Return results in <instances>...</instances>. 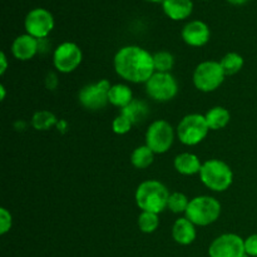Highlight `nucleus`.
Returning a JSON list of instances; mask_svg holds the SVG:
<instances>
[{"label":"nucleus","mask_w":257,"mask_h":257,"mask_svg":"<svg viewBox=\"0 0 257 257\" xmlns=\"http://www.w3.org/2000/svg\"><path fill=\"white\" fill-rule=\"evenodd\" d=\"M113 67L118 77L135 84H146L156 73L153 54L138 45L120 48L114 55Z\"/></svg>","instance_id":"nucleus-1"},{"label":"nucleus","mask_w":257,"mask_h":257,"mask_svg":"<svg viewBox=\"0 0 257 257\" xmlns=\"http://www.w3.org/2000/svg\"><path fill=\"white\" fill-rule=\"evenodd\" d=\"M170 195V191L162 182L147 180L138 186L135 198L140 210L160 215L167 208Z\"/></svg>","instance_id":"nucleus-2"},{"label":"nucleus","mask_w":257,"mask_h":257,"mask_svg":"<svg viewBox=\"0 0 257 257\" xmlns=\"http://www.w3.org/2000/svg\"><path fill=\"white\" fill-rule=\"evenodd\" d=\"M198 175L201 182L213 192H223L228 190L233 182L232 170L221 160H208L203 162Z\"/></svg>","instance_id":"nucleus-3"},{"label":"nucleus","mask_w":257,"mask_h":257,"mask_svg":"<svg viewBox=\"0 0 257 257\" xmlns=\"http://www.w3.org/2000/svg\"><path fill=\"white\" fill-rule=\"evenodd\" d=\"M221 203L211 196H197L190 201L185 217H187L193 225L205 226L212 225L221 216Z\"/></svg>","instance_id":"nucleus-4"},{"label":"nucleus","mask_w":257,"mask_h":257,"mask_svg":"<svg viewBox=\"0 0 257 257\" xmlns=\"http://www.w3.org/2000/svg\"><path fill=\"white\" fill-rule=\"evenodd\" d=\"M210 127L207 124L205 115L192 113L181 119L176 128V136L180 142L185 146H197L207 137Z\"/></svg>","instance_id":"nucleus-5"},{"label":"nucleus","mask_w":257,"mask_h":257,"mask_svg":"<svg viewBox=\"0 0 257 257\" xmlns=\"http://www.w3.org/2000/svg\"><path fill=\"white\" fill-rule=\"evenodd\" d=\"M225 77L220 62L206 60L196 67L192 79L193 84L200 92L210 93L221 87Z\"/></svg>","instance_id":"nucleus-6"},{"label":"nucleus","mask_w":257,"mask_h":257,"mask_svg":"<svg viewBox=\"0 0 257 257\" xmlns=\"http://www.w3.org/2000/svg\"><path fill=\"white\" fill-rule=\"evenodd\" d=\"M176 132L171 123L165 119L152 122L146 132V146L151 148L156 155L168 152L175 142Z\"/></svg>","instance_id":"nucleus-7"},{"label":"nucleus","mask_w":257,"mask_h":257,"mask_svg":"<svg viewBox=\"0 0 257 257\" xmlns=\"http://www.w3.org/2000/svg\"><path fill=\"white\" fill-rule=\"evenodd\" d=\"M146 92L156 102H170L177 95L178 83L171 73L156 72L146 83Z\"/></svg>","instance_id":"nucleus-8"},{"label":"nucleus","mask_w":257,"mask_h":257,"mask_svg":"<svg viewBox=\"0 0 257 257\" xmlns=\"http://www.w3.org/2000/svg\"><path fill=\"white\" fill-rule=\"evenodd\" d=\"M110 87L112 84L108 79H102L97 83L84 85L78 95L79 103L88 110L103 109L109 103L108 93Z\"/></svg>","instance_id":"nucleus-9"},{"label":"nucleus","mask_w":257,"mask_h":257,"mask_svg":"<svg viewBox=\"0 0 257 257\" xmlns=\"http://www.w3.org/2000/svg\"><path fill=\"white\" fill-rule=\"evenodd\" d=\"M83 60L82 49L73 42H64L58 45L53 53V64L60 73H72Z\"/></svg>","instance_id":"nucleus-10"},{"label":"nucleus","mask_w":257,"mask_h":257,"mask_svg":"<svg viewBox=\"0 0 257 257\" xmlns=\"http://www.w3.org/2000/svg\"><path fill=\"white\" fill-rule=\"evenodd\" d=\"M24 28L27 34L35 39H45L54 28V17L44 8H35L25 17Z\"/></svg>","instance_id":"nucleus-11"},{"label":"nucleus","mask_w":257,"mask_h":257,"mask_svg":"<svg viewBox=\"0 0 257 257\" xmlns=\"http://www.w3.org/2000/svg\"><path fill=\"white\" fill-rule=\"evenodd\" d=\"M210 257H247L245 252V240L236 233H223L218 236L208 247Z\"/></svg>","instance_id":"nucleus-12"},{"label":"nucleus","mask_w":257,"mask_h":257,"mask_svg":"<svg viewBox=\"0 0 257 257\" xmlns=\"http://www.w3.org/2000/svg\"><path fill=\"white\" fill-rule=\"evenodd\" d=\"M181 35H182L183 42L187 45L200 48L208 43L211 38V30L202 20H192L183 27Z\"/></svg>","instance_id":"nucleus-13"},{"label":"nucleus","mask_w":257,"mask_h":257,"mask_svg":"<svg viewBox=\"0 0 257 257\" xmlns=\"http://www.w3.org/2000/svg\"><path fill=\"white\" fill-rule=\"evenodd\" d=\"M12 53L17 59L23 62L33 59L39 53V39H35L27 33L19 35L13 42Z\"/></svg>","instance_id":"nucleus-14"},{"label":"nucleus","mask_w":257,"mask_h":257,"mask_svg":"<svg viewBox=\"0 0 257 257\" xmlns=\"http://www.w3.org/2000/svg\"><path fill=\"white\" fill-rule=\"evenodd\" d=\"M162 9L171 20L180 22L187 19L192 14L193 3L192 0H165L162 3Z\"/></svg>","instance_id":"nucleus-15"},{"label":"nucleus","mask_w":257,"mask_h":257,"mask_svg":"<svg viewBox=\"0 0 257 257\" xmlns=\"http://www.w3.org/2000/svg\"><path fill=\"white\" fill-rule=\"evenodd\" d=\"M196 225H193L187 217H181L176 220L172 227V237L178 245H191L196 240Z\"/></svg>","instance_id":"nucleus-16"},{"label":"nucleus","mask_w":257,"mask_h":257,"mask_svg":"<svg viewBox=\"0 0 257 257\" xmlns=\"http://www.w3.org/2000/svg\"><path fill=\"white\" fill-rule=\"evenodd\" d=\"M176 171L183 176H193L196 173H200L202 163H201L200 158L196 155L190 152L181 153V155L176 156L175 162H173Z\"/></svg>","instance_id":"nucleus-17"},{"label":"nucleus","mask_w":257,"mask_h":257,"mask_svg":"<svg viewBox=\"0 0 257 257\" xmlns=\"http://www.w3.org/2000/svg\"><path fill=\"white\" fill-rule=\"evenodd\" d=\"M108 99H109L110 104L119 108V109H123L135 98H133V93L128 85L118 83V84H113L110 87L109 93H108Z\"/></svg>","instance_id":"nucleus-18"},{"label":"nucleus","mask_w":257,"mask_h":257,"mask_svg":"<svg viewBox=\"0 0 257 257\" xmlns=\"http://www.w3.org/2000/svg\"><path fill=\"white\" fill-rule=\"evenodd\" d=\"M120 114L125 115L132 122V124L135 125L143 122L148 117L150 109H148V105L146 104V102L141 99H133L127 107L120 109Z\"/></svg>","instance_id":"nucleus-19"},{"label":"nucleus","mask_w":257,"mask_h":257,"mask_svg":"<svg viewBox=\"0 0 257 257\" xmlns=\"http://www.w3.org/2000/svg\"><path fill=\"white\" fill-rule=\"evenodd\" d=\"M205 118L207 120L210 131H218L225 128L230 123L231 114L225 107L217 105V107L211 108L205 114Z\"/></svg>","instance_id":"nucleus-20"},{"label":"nucleus","mask_w":257,"mask_h":257,"mask_svg":"<svg viewBox=\"0 0 257 257\" xmlns=\"http://www.w3.org/2000/svg\"><path fill=\"white\" fill-rule=\"evenodd\" d=\"M156 153L148 146H140L131 155V163L138 170H146L155 161Z\"/></svg>","instance_id":"nucleus-21"},{"label":"nucleus","mask_w":257,"mask_h":257,"mask_svg":"<svg viewBox=\"0 0 257 257\" xmlns=\"http://www.w3.org/2000/svg\"><path fill=\"white\" fill-rule=\"evenodd\" d=\"M57 124V117L50 110H38L32 117V125L37 131H49Z\"/></svg>","instance_id":"nucleus-22"},{"label":"nucleus","mask_w":257,"mask_h":257,"mask_svg":"<svg viewBox=\"0 0 257 257\" xmlns=\"http://www.w3.org/2000/svg\"><path fill=\"white\" fill-rule=\"evenodd\" d=\"M220 64L222 67L225 75H235L242 69L243 67V58L238 53L231 52L227 53L222 59L220 60Z\"/></svg>","instance_id":"nucleus-23"},{"label":"nucleus","mask_w":257,"mask_h":257,"mask_svg":"<svg viewBox=\"0 0 257 257\" xmlns=\"http://www.w3.org/2000/svg\"><path fill=\"white\" fill-rule=\"evenodd\" d=\"M153 65L155 70L158 73H171L175 65V57L170 52H157L153 54Z\"/></svg>","instance_id":"nucleus-24"},{"label":"nucleus","mask_w":257,"mask_h":257,"mask_svg":"<svg viewBox=\"0 0 257 257\" xmlns=\"http://www.w3.org/2000/svg\"><path fill=\"white\" fill-rule=\"evenodd\" d=\"M160 226V218L157 213L146 212L142 211L141 215L138 216V227L143 233H152Z\"/></svg>","instance_id":"nucleus-25"},{"label":"nucleus","mask_w":257,"mask_h":257,"mask_svg":"<svg viewBox=\"0 0 257 257\" xmlns=\"http://www.w3.org/2000/svg\"><path fill=\"white\" fill-rule=\"evenodd\" d=\"M190 201L191 200H188L187 196L183 195V193L173 192L171 193L170 198H168L167 208L173 213H186Z\"/></svg>","instance_id":"nucleus-26"},{"label":"nucleus","mask_w":257,"mask_h":257,"mask_svg":"<svg viewBox=\"0 0 257 257\" xmlns=\"http://www.w3.org/2000/svg\"><path fill=\"white\" fill-rule=\"evenodd\" d=\"M132 127H133L132 122H131L125 115L120 114V113L114 118V119H113L112 122V130L115 135H119V136L127 135V133L132 130Z\"/></svg>","instance_id":"nucleus-27"},{"label":"nucleus","mask_w":257,"mask_h":257,"mask_svg":"<svg viewBox=\"0 0 257 257\" xmlns=\"http://www.w3.org/2000/svg\"><path fill=\"white\" fill-rule=\"evenodd\" d=\"M13 216L7 208H0V235H5L12 230Z\"/></svg>","instance_id":"nucleus-28"},{"label":"nucleus","mask_w":257,"mask_h":257,"mask_svg":"<svg viewBox=\"0 0 257 257\" xmlns=\"http://www.w3.org/2000/svg\"><path fill=\"white\" fill-rule=\"evenodd\" d=\"M245 252L250 257H257V233L245 238Z\"/></svg>","instance_id":"nucleus-29"},{"label":"nucleus","mask_w":257,"mask_h":257,"mask_svg":"<svg viewBox=\"0 0 257 257\" xmlns=\"http://www.w3.org/2000/svg\"><path fill=\"white\" fill-rule=\"evenodd\" d=\"M58 77L55 73L53 72H49L47 74V77H45V85H47V88L49 90H54L55 88L58 87Z\"/></svg>","instance_id":"nucleus-30"},{"label":"nucleus","mask_w":257,"mask_h":257,"mask_svg":"<svg viewBox=\"0 0 257 257\" xmlns=\"http://www.w3.org/2000/svg\"><path fill=\"white\" fill-rule=\"evenodd\" d=\"M8 69V58L4 52L0 53V74L4 75Z\"/></svg>","instance_id":"nucleus-31"},{"label":"nucleus","mask_w":257,"mask_h":257,"mask_svg":"<svg viewBox=\"0 0 257 257\" xmlns=\"http://www.w3.org/2000/svg\"><path fill=\"white\" fill-rule=\"evenodd\" d=\"M227 2L232 5H243L247 2H250V0H227Z\"/></svg>","instance_id":"nucleus-32"},{"label":"nucleus","mask_w":257,"mask_h":257,"mask_svg":"<svg viewBox=\"0 0 257 257\" xmlns=\"http://www.w3.org/2000/svg\"><path fill=\"white\" fill-rule=\"evenodd\" d=\"M5 99V87L4 85H0V100Z\"/></svg>","instance_id":"nucleus-33"},{"label":"nucleus","mask_w":257,"mask_h":257,"mask_svg":"<svg viewBox=\"0 0 257 257\" xmlns=\"http://www.w3.org/2000/svg\"><path fill=\"white\" fill-rule=\"evenodd\" d=\"M146 2H151V3H163L165 0H146Z\"/></svg>","instance_id":"nucleus-34"}]
</instances>
